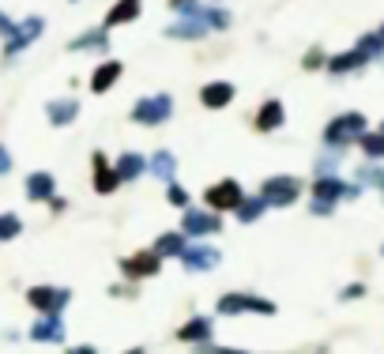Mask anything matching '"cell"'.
<instances>
[{
    "instance_id": "obj_1",
    "label": "cell",
    "mask_w": 384,
    "mask_h": 354,
    "mask_svg": "<svg viewBox=\"0 0 384 354\" xmlns=\"http://www.w3.org/2000/svg\"><path fill=\"white\" fill-rule=\"evenodd\" d=\"M16 234H19V219L0 215V238H16Z\"/></svg>"
},
{
    "instance_id": "obj_2",
    "label": "cell",
    "mask_w": 384,
    "mask_h": 354,
    "mask_svg": "<svg viewBox=\"0 0 384 354\" xmlns=\"http://www.w3.org/2000/svg\"><path fill=\"white\" fill-rule=\"evenodd\" d=\"M49 192V177H31V196H46Z\"/></svg>"
},
{
    "instance_id": "obj_3",
    "label": "cell",
    "mask_w": 384,
    "mask_h": 354,
    "mask_svg": "<svg viewBox=\"0 0 384 354\" xmlns=\"http://www.w3.org/2000/svg\"><path fill=\"white\" fill-rule=\"evenodd\" d=\"M0 170H8V159H4V151H0Z\"/></svg>"
}]
</instances>
